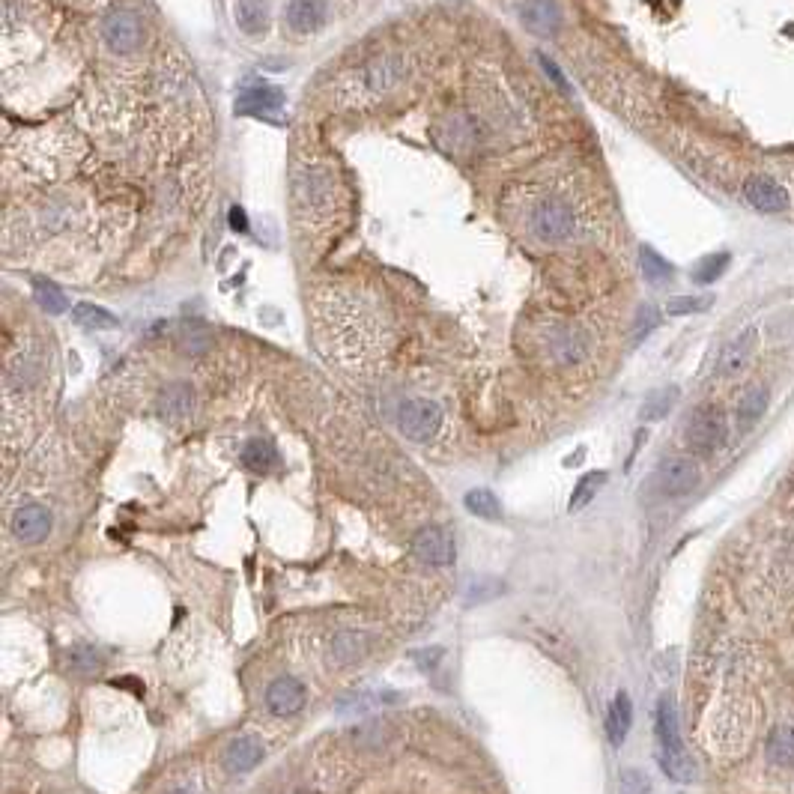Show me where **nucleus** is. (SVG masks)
<instances>
[{"mask_svg": "<svg viewBox=\"0 0 794 794\" xmlns=\"http://www.w3.org/2000/svg\"><path fill=\"white\" fill-rule=\"evenodd\" d=\"M657 744H660L657 759H660V768L666 771V777H672L675 783H693L696 765L684 753V741L678 732V711H675L672 696H660V702H657Z\"/></svg>", "mask_w": 794, "mask_h": 794, "instance_id": "f257e3e1", "label": "nucleus"}, {"mask_svg": "<svg viewBox=\"0 0 794 794\" xmlns=\"http://www.w3.org/2000/svg\"><path fill=\"white\" fill-rule=\"evenodd\" d=\"M726 436H729V421L726 415L717 409V406H699L690 421H687V445L696 451V454H717L723 445H726Z\"/></svg>", "mask_w": 794, "mask_h": 794, "instance_id": "f03ea898", "label": "nucleus"}, {"mask_svg": "<svg viewBox=\"0 0 794 794\" xmlns=\"http://www.w3.org/2000/svg\"><path fill=\"white\" fill-rule=\"evenodd\" d=\"M532 230L541 242H568L577 233V215L562 198L541 200L532 212Z\"/></svg>", "mask_w": 794, "mask_h": 794, "instance_id": "7ed1b4c3", "label": "nucleus"}, {"mask_svg": "<svg viewBox=\"0 0 794 794\" xmlns=\"http://www.w3.org/2000/svg\"><path fill=\"white\" fill-rule=\"evenodd\" d=\"M397 427L406 439L412 442H427L439 433L442 427V409L439 403L427 400V397H412L403 400L397 409Z\"/></svg>", "mask_w": 794, "mask_h": 794, "instance_id": "20e7f679", "label": "nucleus"}, {"mask_svg": "<svg viewBox=\"0 0 794 794\" xmlns=\"http://www.w3.org/2000/svg\"><path fill=\"white\" fill-rule=\"evenodd\" d=\"M293 195L299 200L302 209L323 212L332 206L335 198V180L326 168L320 165H302L293 177Z\"/></svg>", "mask_w": 794, "mask_h": 794, "instance_id": "39448f33", "label": "nucleus"}, {"mask_svg": "<svg viewBox=\"0 0 794 794\" xmlns=\"http://www.w3.org/2000/svg\"><path fill=\"white\" fill-rule=\"evenodd\" d=\"M741 195L747 200V206L756 209L759 215H780V212H786L789 203H792L789 192H786V186L777 183L774 177H765V174H753V177H747L744 186H741Z\"/></svg>", "mask_w": 794, "mask_h": 794, "instance_id": "423d86ee", "label": "nucleus"}, {"mask_svg": "<svg viewBox=\"0 0 794 794\" xmlns=\"http://www.w3.org/2000/svg\"><path fill=\"white\" fill-rule=\"evenodd\" d=\"M102 36H105V42H108L111 51H117V54H132V51L141 45V39H144V24H141V18H138L135 12H129V9H117V12H111V15L105 18V24H102Z\"/></svg>", "mask_w": 794, "mask_h": 794, "instance_id": "0eeeda50", "label": "nucleus"}, {"mask_svg": "<svg viewBox=\"0 0 794 794\" xmlns=\"http://www.w3.org/2000/svg\"><path fill=\"white\" fill-rule=\"evenodd\" d=\"M412 553L427 565H451L457 556L454 538L442 526H424L412 535Z\"/></svg>", "mask_w": 794, "mask_h": 794, "instance_id": "6e6552de", "label": "nucleus"}, {"mask_svg": "<svg viewBox=\"0 0 794 794\" xmlns=\"http://www.w3.org/2000/svg\"><path fill=\"white\" fill-rule=\"evenodd\" d=\"M657 484L666 496H684L699 484V466L690 457H666L657 466Z\"/></svg>", "mask_w": 794, "mask_h": 794, "instance_id": "1a4fd4ad", "label": "nucleus"}, {"mask_svg": "<svg viewBox=\"0 0 794 794\" xmlns=\"http://www.w3.org/2000/svg\"><path fill=\"white\" fill-rule=\"evenodd\" d=\"M520 18L526 24L529 33L541 36V39H550L562 30V6L556 0H523L520 6Z\"/></svg>", "mask_w": 794, "mask_h": 794, "instance_id": "9d476101", "label": "nucleus"}, {"mask_svg": "<svg viewBox=\"0 0 794 794\" xmlns=\"http://www.w3.org/2000/svg\"><path fill=\"white\" fill-rule=\"evenodd\" d=\"M753 350H756V329H741L720 350V356H717V377H726V380L738 377L747 368V362L753 359Z\"/></svg>", "mask_w": 794, "mask_h": 794, "instance_id": "9b49d317", "label": "nucleus"}, {"mask_svg": "<svg viewBox=\"0 0 794 794\" xmlns=\"http://www.w3.org/2000/svg\"><path fill=\"white\" fill-rule=\"evenodd\" d=\"M12 532L21 544H39L51 532V511L39 502H27L24 508L15 511Z\"/></svg>", "mask_w": 794, "mask_h": 794, "instance_id": "f8f14e48", "label": "nucleus"}, {"mask_svg": "<svg viewBox=\"0 0 794 794\" xmlns=\"http://www.w3.org/2000/svg\"><path fill=\"white\" fill-rule=\"evenodd\" d=\"M266 705L275 717H293L305 705V684L299 678H275L266 690Z\"/></svg>", "mask_w": 794, "mask_h": 794, "instance_id": "ddd939ff", "label": "nucleus"}, {"mask_svg": "<svg viewBox=\"0 0 794 794\" xmlns=\"http://www.w3.org/2000/svg\"><path fill=\"white\" fill-rule=\"evenodd\" d=\"M550 356L559 365H580L589 356V335L571 326H562L550 335Z\"/></svg>", "mask_w": 794, "mask_h": 794, "instance_id": "4468645a", "label": "nucleus"}, {"mask_svg": "<svg viewBox=\"0 0 794 794\" xmlns=\"http://www.w3.org/2000/svg\"><path fill=\"white\" fill-rule=\"evenodd\" d=\"M329 21V3L326 0H290L287 6V24L296 33H317Z\"/></svg>", "mask_w": 794, "mask_h": 794, "instance_id": "2eb2a0df", "label": "nucleus"}, {"mask_svg": "<svg viewBox=\"0 0 794 794\" xmlns=\"http://www.w3.org/2000/svg\"><path fill=\"white\" fill-rule=\"evenodd\" d=\"M284 105V93L278 87H248L239 99H236V114L239 117H260V114H272Z\"/></svg>", "mask_w": 794, "mask_h": 794, "instance_id": "dca6fc26", "label": "nucleus"}, {"mask_svg": "<svg viewBox=\"0 0 794 794\" xmlns=\"http://www.w3.org/2000/svg\"><path fill=\"white\" fill-rule=\"evenodd\" d=\"M260 759H263V744H260V738H251V735L230 741V747H227V753H224V765H227V771H233V774H245V771H251Z\"/></svg>", "mask_w": 794, "mask_h": 794, "instance_id": "f3484780", "label": "nucleus"}, {"mask_svg": "<svg viewBox=\"0 0 794 794\" xmlns=\"http://www.w3.org/2000/svg\"><path fill=\"white\" fill-rule=\"evenodd\" d=\"M630 723H633V705H630V696L627 693H618L606 711V738L612 747H621L627 732H630Z\"/></svg>", "mask_w": 794, "mask_h": 794, "instance_id": "a211bd4d", "label": "nucleus"}, {"mask_svg": "<svg viewBox=\"0 0 794 794\" xmlns=\"http://www.w3.org/2000/svg\"><path fill=\"white\" fill-rule=\"evenodd\" d=\"M768 403H771V392L768 386H750L744 389V395L738 400V427L741 430H750L765 412H768Z\"/></svg>", "mask_w": 794, "mask_h": 794, "instance_id": "6ab92c4d", "label": "nucleus"}, {"mask_svg": "<svg viewBox=\"0 0 794 794\" xmlns=\"http://www.w3.org/2000/svg\"><path fill=\"white\" fill-rule=\"evenodd\" d=\"M639 266H642V275H645V281H648V284H654V287H663V284H666V281H672V275H675L672 263H669L663 254H657L654 248H648V245H642V248H639Z\"/></svg>", "mask_w": 794, "mask_h": 794, "instance_id": "aec40b11", "label": "nucleus"}, {"mask_svg": "<svg viewBox=\"0 0 794 794\" xmlns=\"http://www.w3.org/2000/svg\"><path fill=\"white\" fill-rule=\"evenodd\" d=\"M192 403H195V392L189 383H171L162 397H159V409L171 418H183L192 412Z\"/></svg>", "mask_w": 794, "mask_h": 794, "instance_id": "412c9836", "label": "nucleus"}, {"mask_svg": "<svg viewBox=\"0 0 794 794\" xmlns=\"http://www.w3.org/2000/svg\"><path fill=\"white\" fill-rule=\"evenodd\" d=\"M242 463L251 472H260L263 475V472H269L278 463V451H275V445L269 439H251L242 448Z\"/></svg>", "mask_w": 794, "mask_h": 794, "instance_id": "4be33fe9", "label": "nucleus"}, {"mask_svg": "<svg viewBox=\"0 0 794 794\" xmlns=\"http://www.w3.org/2000/svg\"><path fill=\"white\" fill-rule=\"evenodd\" d=\"M72 317H75L78 326H84V329H90V332H102V329H114V326H117V317H114L108 308L93 305V302H78V305L72 308Z\"/></svg>", "mask_w": 794, "mask_h": 794, "instance_id": "5701e85b", "label": "nucleus"}, {"mask_svg": "<svg viewBox=\"0 0 794 794\" xmlns=\"http://www.w3.org/2000/svg\"><path fill=\"white\" fill-rule=\"evenodd\" d=\"M729 263H732V254H729V251L708 254V257H702V260L693 266V281H696V284H702V287H708V284H717V281L723 278V272L729 269Z\"/></svg>", "mask_w": 794, "mask_h": 794, "instance_id": "b1692460", "label": "nucleus"}, {"mask_svg": "<svg viewBox=\"0 0 794 794\" xmlns=\"http://www.w3.org/2000/svg\"><path fill=\"white\" fill-rule=\"evenodd\" d=\"M236 21H239L242 33L257 36V33L266 30L269 15H266V6H263L260 0H239V3H236Z\"/></svg>", "mask_w": 794, "mask_h": 794, "instance_id": "393cba45", "label": "nucleus"}, {"mask_svg": "<svg viewBox=\"0 0 794 794\" xmlns=\"http://www.w3.org/2000/svg\"><path fill=\"white\" fill-rule=\"evenodd\" d=\"M463 505H466L469 514H475V517H481V520H502V505H499V499H496L490 490H484V487L469 490L466 499H463Z\"/></svg>", "mask_w": 794, "mask_h": 794, "instance_id": "a878e982", "label": "nucleus"}, {"mask_svg": "<svg viewBox=\"0 0 794 794\" xmlns=\"http://www.w3.org/2000/svg\"><path fill=\"white\" fill-rule=\"evenodd\" d=\"M33 299H36V305L42 308V311H48V314H63L66 308H69V299H66V293L57 287V284H51V281H33Z\"/></svg>", "mask_w": 794, "mask_h": 794, "instance_id": "bb28decb", "label": "nucleus"}, {"mask_svg": "<svg viewBox=\"0 0 794 794\" xmlns=\"http://www.w3.org/2000/svg\"><path fill=\"white\" fill-rule=\"evenodd\" d=\"M606 484V472H589V475H583L580 481H577V487H574V493H571V502H568V508L571 511H583L592 499L597 496V490Z\"/></svg>", "mask_w": 794, "mask_h": 794, "instance_id": "cd10ccee", "label": "nucleus"}, {"mask_svg": "<svg viewBox=\"0 0 794 794\" xmlns=\"http://www.w3.org/2000/svg\"><path fill=\"white\" fill-rule=\"evenodd\" d=\"M675 400H678V389H675V386H666V389L651 392L648 400H645V406H642V418H645V421H660V418H666L669 409L675 406Z\"/></svg>", "mask_w": 794, "mask_h": 794, "instance_id": "c85d7f7f", "label": "nucleus"}, {"mask_svg": "<svg viewBox=\"0 0 794 794\" xmlns=\"http://www.w3.org/2000/svg\"><path fill=\"white\" fill-rule=\"evenodd\" d=\"M66 666H69V672H75V675H93V672L102 666V657H99L96 648H90V645H78V648H72V651L66 654Z\"/></svg>", "mask_w": 794, "mask_h": 794, "instance_id": "c756f323", "label": "nucleus"}, {"mask_svg": "<svg viewBox=\"0 0 794 794\" xmlns=\"http://www.w3.org/2000/svg\"><path fill=\"white\" fill-rule=\"evenodd\" d=\"M332 648H335L338 663H353L365 651V636L362 633H353V630H344V633L335 636V645Z\"/></svg>", "mask_w": 794, "mask_h": 794, "instance_id": "7c9ffc66", "label": "nucleus"}, {"mask_svg": "<svg viewBox=\"0 0 794 794\" xmlns=\"http://www.w3.org/2000/svg\"><path fill=\"white\" fill-rule=\"evenodd\" d=\"M714 299L711 296H672L666 302V314L672 317H687V314H699V311H708Z\"/></svg>", "mask_w": 794, "mask_h": 794, "instance_id": "2f4dec72", "label": "nucleus"}, {"mask_svg": "<svg viewBox=\"0 0 794 794\" xmlns=\"http://www.w3.org/2000/svg\"><path fill=\"white\" fill-rule=\"evenodd\" d=\"M771 759L783 768H792L794 765V735L789 729H780L771 741Z\"/></svg>", "mask_w": 794, "mask_h": 794, "instance_id": "473e14b6", "label": "nucleus"}, {"mask_svg": "<svg viewBox=\"0 0 794 794\" xmlns=\"http://www.w3.org/2000/svg\"><path fill=\"white\" fill-rule=\"evenodd\" d=\"M660 308H654V305H642L639 308V314H636V323H633V341L639 344L642 338H648L657 326H660Z\"/></svg>", "mask_w": 794, "mask_h": 794, "instance_id": "72a5a7b5", "label": "nucleus"}, {"mask_svg": "<svg viewBox=\"0 0 794 794\" xmlns=\"http://www.w3.org/2000/svg\"><path fill=\"white\" fill-rule=\"evenodd\" d=\"M538 63H541L544 75H547V78H550V81H553V84H556L562 93H571V84H568V78L562 75V69H559V66H556V63H553L547 54H538Z\"/></svg>", "mask_w": 794, "mask_h": 794, "instance_id": "f704fd0d", "label": "nucleus"}, {"mask_svg": "<svg viewBox=\"0 0 794 794\" xmlns=\"http://www.w3.org/2000/svg\"><path fill=\"white\" fill-rule=\"evenodd\" d=\"M621 789H624V794H645L648 792V780L639 771H624L621 774Z\"/></svg>", "mask_w": 794, "mask_h": 794, "instance_id": "c9c22d12", "label": "nucleus"}, {"mask_svg": "<svg viewBox=\"0 0 794 794\" xmlns=\"http://www.w3.org/2000/svg\"><path fill=\"white\" fill-rule=\"evenodd\" d=\"M209 344H212V341H209V335H206V332H200V329H195V332H189V335H186V350H189L192 356H203V353L209 350Z\"/></svg>", "mask_w": 794, "mask_h": 794, "instance_id": "e433bc0d", "label": "nucleus"}, {"mask_svg": "<svg viewBox=\"0 0 794 794\" xmlns=\"http://www.w3.org/2000/svg\"><path fill=\"white\" fill-rule=\"evenodd\" d=\"M227 221H230V227H233V230H239V233H245V230H248V218H245V209H242V206H233V209H230V215H227Z\"/></svg>", "mask_w": 794, "mask_h": 794, "instance_id": "4c0bfd02", "label": "nucleus"}, {"mask_svg": "<svg viewBox=\"0 0 794 794\" xmlns=\"http://www.w3.org/2000/svg\"><path fill=\"white\" fill-rule=\"evenodd\" d=\"M430 654H415V660L421 663V666H433L439 657H442V648H427Z\"/></svg>", "mask_w": 794, "mask_h": 794, "instance_id": "58836bf2", "label": "nucleus"}, {"mask_svg": "<svg viewBox=\"0 0 794 794\" xmlns=\"http://www.w3.org/2000/svg\"><path fill=\"white\" fill-rule=\"evenodd\" d=\"M174 794H192V792H186V789H180V792H174Z\"/></svg>", "mask_w": 794, "mask_h": 794, "instance_id": "ea45409f", "label": "nucleus"}]
</instances>
